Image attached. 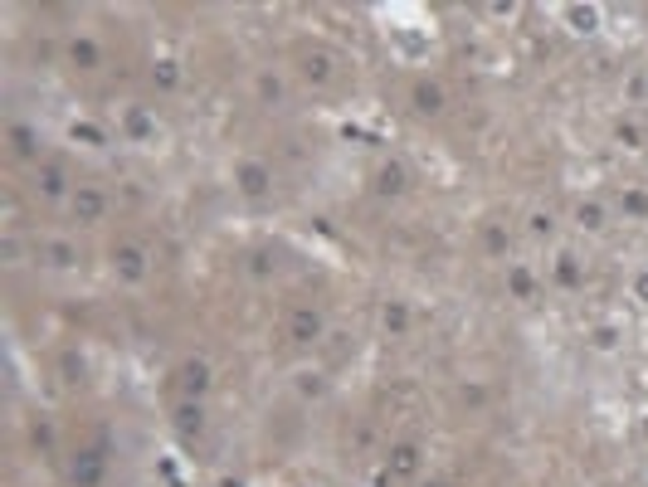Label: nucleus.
<instances>
[{
    "label": "nucleus",
    "instance_id": "nucleus-1",
    "mask_svg": "<svg viewBox=\"0 0 648 487\" xmlns=\"http://www.w3.org/2000/svg\"><path fill=\"white\" fill-rule=\"evenodd\" d=\"M293 64H297V69H293V78H297V83H312V88H327V83L336 78V59L327 54L322 45H303Z\"/></svg>",
    "mask_w": 648,
    "mask_h": 487
},
{
    "label": "nucleus",
    "instance_id": "nucleus-2",
    "mask_svg": "<svg viewBox=\"0 0 648 487\" xmlns=\"http://www.w3.org/2000/svg\"><path fill=\"white\" fill-rule=\"evenodd\" d=\"M108 210H112V195L102 191V185H78L74 195H69V215H74L78 224H102L108 220Z\"/></svg>",
    "mask_w": 648,
    "mask_h": 487
},
{
    "label": "nucleus",
    "instance_id": "nucleus-3",
    "mask_svg": "<svg viewBox=\"0 0 648 487\" xmlns=\"http://www.w3.org/2000/svg\"><path fill=\"white\" fill-rule=\"evenodd\" d=\"M234 185H239V195H249V200H263V195L273 191V166L259 161V157H239L234 161Z\"/></svg>",
    "mask_w": 648,
    "mask_h": 487
},
{
    "label": "nucleus",
    "instance_id": "nucleus-4",
    "mask_svg": "<svg viewBox=\"0 0 648 487\" xmlns=\"http://www.w3.org/2000/svg\"><path fill=\"white\" fill-rule=\"evenodd\" d=\"M293 74L288 69H254V93H259L263 108H288V98H293Z\"/></svg>",
    "mask_w": 648,
    "mask_h": 487
},
{
    "label": "nucleus",
    "instance_id": "nucleus-5",
    "mask_svg": "<svg viewBox=\"0 0 648 487\" xmlns=\"http://www.w3.org/2000/svg\"><path fill=\"white\" fill-rule=\"evenodd\" d=\"M112 273H122V278H127V283H147V273H151V254H147V248H142V244H117V248H112Z\"/></svg>",
    "mask_w": 648,
    "mask_h": 487
},
{
    "label": "nucleus",
    "instance_id": "nucleus-6",
    "mask_svg": "<svg viewBox=\"0 0 648 487\" xmlns=\"http://www.w3.org/2000/svg\"><path fill=\"white\" fill-rule=\"evenodd\" d=\"M35 191L45 195V200H69V195H74L78 185L69 181V171H64L59 161H45V166L35 171Z\"/></svg>",
    "mask_w": 648,
    "mask_h": 487
},
{
    "label": "nucleus",
    "instance_id": "nucleus-7",
    "mask_svg": "<svg viewBox=\"0 0 648 487\" xmlns=\"http://www.w3.org/2000/svg\"><path fill=\"white\" fill-rule=\"evenodd\" d=\"M409 102H415L419 118H439V112H444V83L415 78V88H409Z\"/></svg>",
    "mask_w": 648,
    "mask_h": 487
},
{
    "label": "nucleus",
    "instance_id": "nucleus-8",
    "mask_svg": "<svg viewBox=\"0 0 648 487\" xmlns=\"http://www.w3.org/2000/svg\"><path fill=\"white\" fill-rule=\"evenodd\" d=\"M376 191H380V195H405V191H409V166L400 161V157L380 161V171H376Z\"/></svg>",
    "mask_w": 648,
    "mask_h": 487
},
{
    "label": "nucleus",
    "instance_id": "nucleus-9",
    "mask_svg": "<svg viewBox=\"0 0 648 487\" xmlns=\"http://www.w3.org/2000/svg\"><path fill=\"white\" fill-rule=\"evenodd\" d=\"M35 254H39L45 268H74L78 264V244H69V239H45Z\"/></svg>",
    "mask_w": 648,
    "mask_h": 487
},
{
    "label": "nucleus",
    "instance_id": "nucleus-10",
    "mask_svg": "<svg viewBox=\"0 0 648 487\" xmlns=\"http://www.w3.org/2000/svg\"><path fill=\"white\" fill-rule=\"evenodd\" d=\"M127 137H132V142H157V137H161L157 118H151L147 108H127Z\"/></svg>",
    "mask_w": 648,
    "mask_h": 487
},
{
    "label": "nucleus",
    "instance_id": "nucleus-11",
    "mask_svg": "<svg viewBox=\"0 0 648 487\" xmlns=\"http://www.w3.org/2000/svg\"><path fill=\"white\" fill-rule=\"evenodd\" d=\"M69 59H74V64L78 69H98V45H93V39L88 35H74V39H69Z\"/></svg>",
    "mask_w": 648,
    "mask_h": 487
},
{
    "label": "nucleus",
    "instance_id": "nucleus-12",
    "mask_svg": "<svg viewBox=\"0 0 648 487\" xmlns=\"http://www.w3.org/2000/svg\"><path fill=\"white\" fill-rule=\"evenodd\" d=\"M531 239H555V215L551 210H531Z\"/></svg>",
    "mask_w": 648,
    "mask_h": 487
},
{
    "label": "nucleus",
    "instance_id": "nucleus-13",
    "mask_svg": "<svg viewBox=\"0 0 648 487\" xmlns=\"http://www.w3.org/2000/svg\"><path fill=\"white\" fill-rule=\"evenodd\" d=\"M151 78H157L161 88H176V83H181V69H176V59H161V64L151 69Z\"/></svg>",
    "mask_w": 648,
    "mask_h": 487
},
{
    "label": "nucleus",
    "instance_id": "nucleus-14",
    "mask_svg": "<svg viewBox=\"0 0 648 487\" xmlns=\"http://www.w3.org/2000/svg\"><path fill=\"white\" fill-rule=\"evenodd\" d=\"M555 264H561V268H555V278H561V283H575V268H571L575 258H571V254H561V258H555Z\"/></svg>",
    "mask_w": 648,
    "mask_h": 487
},
{
    "label": "nucleus",
    "instance_id": "nucleus-15",
    "mask_svg": "<svg viewBox=\"0 0 648 487\" xmlns=\"http://www.w3.org/2000/svg\"><path fill=\"white\" fill-rule=\"evenodd\" d=\"M565 15H571L575 25H595V20H600V10H580V5H575V10H565Z\"/></svg>",
    "mask_w": 648,
    "mask_h": 487
}]
</instances>
